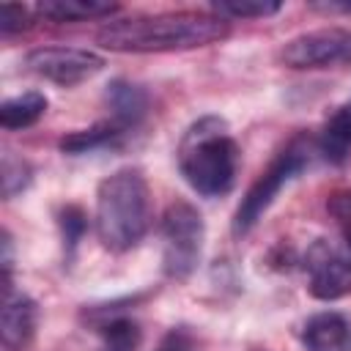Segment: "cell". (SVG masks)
Masks as SVG:
<instances>
[{
    "label": "cell",
    "mask_w": 351,
    "mask_h": 351,
    "mask_svg": "<svg viewBox=\"0 0 351 351\" xmlns=\"http://www.w3.org/2000/svg\"><path fill=\"white\" fill-rule=\"evenodd\" d=\"M230 36V22L214 11H162L112 19L96 41L112 52H184Z\"/></svg>",
    "instance_id": "6da1fadb"
},
{
    "label": "cell",
    "mask_w": 351,
    "mask_h": 351,
    "mask_svg": "<svg viewBox=\"0 0 351 351\" xmlns=\"http://www.w3.org/2000/svg\"><path fill=\"white\" fill-rule=\"evenodd\" d=\"M96 236L110 252H129L151 225V192L137 167H121L96 189Z\"/></svg>",
    "instance_id": "7a4b0ae2"
},
{
    "label": "cell",
    "mask_w": 351,
    "mask_h": 351,
    "mask_svg": "<svg viewBox=\"0 0 351 351\" xmlns=\"http://www.w3.org/2000/svg\"><path fill=\"white\" fill-rule=\"evenodd\" d=\"M178 170L203 197L228 195L239 173V145L219 115L197 118L178 143Z\"/></svg>",
    "instance_id": "3957f363"
},
{
    "label": "cell",
    "mask_w": 351,
    "mask_h": 351,
    "mask_svg": "<svg viewBox=\"0 0 351 351\" xmlns=\"http://www.w3.org/2000/svg\"><path fill=\"white\" fill-rule=\"evenodd\" d=\"M313 159V143L307 137H296L291 140L274 159L271 165L258 176V181L244 192L241 203L236 206V214H233V233L236 236H244L250 233L261 219L263 214L269 211V206L277 200L280 189L293 181Z\"/></svg>",
    "instance_id": "277c9868"
},
{
    "label": "cell",
    "mask_w": 351,
    "mask_h": 351,
    "mask_svg": "<svg viewBox=\"0 0 351 351\" xmlns=\"http://www.w3.org/2000/svg\"><path fill=\"white\" fill-rule=\"evenodd\" d=\"M206 241V222L200 211L186 203L176 200L167 206L162 217V269L170 280H186L200 263Z\"/></svg>",
    "instance_id": "5b68a950"
},
{
    "label": "cell",
    "mask_w": 351,
    "mask_h": 351,
    "mask_svg": "<svg viewBox=\"0 0 351 351\" xmlns=\"http://www.w3.org/2000/svg\"><path fill=\"white\" fill-rule=\"evenodd\" d=\"M282 63L299 71L310 69H351V30L348 27H321L293 36L282 52Z\"/></svg>",
    "instance_id": "8992f818"
},
{
    "label": "cell",
    "mask_w": 351,
    "mask_h": 351,
    "mask_svg": "<svg viewBox=\"0 0 351 351\" xmlns=\"http://www.w3.org/2000/svg\"><path fill=\"white\" fill-rule=\"evenodd\" d=\"M25 69L47 82L71 88L93 80L104 69V58L80 47H38L25 55Z\"/></svg>",
    "instance_id": "52a82bcc"
},
{
    "label": "cell",
    "mask_w": 351,
    "mask_h": 351,
    "mask_svg": "<svg viewBox=\"0 0 351 351\" xmlns=\"http://www.w3.org/2000/svg\"><path fill=\"white\" fill-rule=\"evenodd\" d=\"M307 291L321 302H335L351 293V258L318 239L304 255Z\"/></svg>",
    "instance_id": "ba28073f"
},
{
    "label": "cell",
    "mask_w": 351,
    "mask_h": 351,
    "mask_svg": "<svg viewBox=\"0 0 351 351\" xmlns=\"http://www.w3.org/2000/svg\"><path fill=\"white\" fill-rule=\"evenodd\" d=\"M38 332V304L14 282H3V310H0V343L3 351H30Z\"/></svg>",
    "instance_id": "9c48e42d"
},
{
    "label": "cell",
    "mask_w": 351,
    "mask_h": 351,
    "mask_svg": "<svg viewBox=\"0 0 351 351\" xmlns=\"http://www.w3.org/2000/svg\"><path fill=\"white\" fill-rule=\"evenodd\" d=\"M302 343L307 351H351V326L346 315L324 310L304 321Z\"/></svg>",
    "instance_id": "30bf717a"
},
{
    "label": "cell",
    "mask_w": 351,
    "mask_h": 351,
    "mask_svg": "<svg viewBox=\"0 0 351 351\" xmlns=\"http://www.w3.org/2000/svg\"><path fill=\"white\" fill-rule=\"evenodd\" d=\"M104 104L110 107L112 121H118L123 129H132L148 112V93L129 80H112L104 88Z\"/></svg>",
    "instance_id": "8fae6325"
},
{
    "label": "cell",
    "mask_w": 351,
    "mask_h": 351,
    "mask_svg": "<svg viewBox=\"0 0 351 351\" xmlns=\"http://www.w3.org/2000/svg\"><path fill=\"white\" fill-rule=\"evenodd\" d=\"M38 16L49 22H88L107 19L118 11V3L110 0H41L33 8Z\"/></svg>",
    "instance_id": "7c38bea8"
},
{
    "label": "cell",
    "mask_w": 351,
    "mask_h": 351,
    "mask_svg": "<svg viewBox=\"0 0 351 351\" xmlns=\"http://www.w3.org/2000/svg\"><path fill=\"white\" fill-rule=\"evenodd\" d=\"M129 129H123L118 121H99L88 129H77L71 134H66L60 140V151L63 154H90V151H99V148H112L123 140Z\"/></svg>",
    "instance_id": "4fadbf2b"
},
{
    "label": "cell",
    "mask_w": 351,
    "mask_h": 351,
    "mask_svg": "<svg viewBox=\"0 0 351 351\" xmlns=\"http://www.w3.org/2000/svg\"><path fill=\"white\" fill-rule=\"evenodd\" d=\"M44 112H47V96L41 90H25V93H16L0 104V126L8 132L27 129Z\"/></svg>",
    "instance_id": "5bb4252c"
},
{
    "label": "cell",
    "mask_w": 351,
    "mask_h": 351,
    "mask_svg": "<svg viewBox=\"0 0 351 351\" xmlns=\"http://www.w3.org/2000/svg\"><path fill=\"white\" fill-rule=\"evenodd\" d=\"M318 151L332 162H343L351 154V101L340 104L326 118L318 140Z\"/></svg>",
    "instance_id": "9a60e30c"
},
{
    "label": "cell",
    "mask_w": 351,
    "mask_h": 351,
    "mask_svg": "<svg viewBox=\"0 0 351 351\" xmlns=\"http://www.w3.org/2000/svg\"><path fill=\"white\" fill-rule=\"evenodd\" d=\"M96 332L101 335V351H134L140 346V326L126 315L99 324Z\"/></svg>",
    "instance_id": "2e32d148"
},
{
    "label": "cell",
    "mask_w": 351,
    "mask_h": 351,
    "mask_svg": "<svg viewBox=\"0 0 351 351\" xmlns=\"http://www.w3.org/2000/svg\"><path fill=\"white\" fill-rule=\"evenodd\" d=\"M282 8L280 0H217L211 11L222 19H266Z\"/></svg>",
    "instance_id": "e0dca14e"
},
{
    "label": "cell",
    "mask_w": 351,
    "mask_h": 351,
    "mask_svg": "<svg viewBox=\"0 0 351 351\" xmlns=\"http://www.w3.org/2000/svg\"><path fill=\"white\" fill-rule=\"evenodd\" d=\"M0 181H3V197H16L19 192H25L33 181V170L30 165L16 156L14 151H5L3 154V165H0Z\"/></svg>",
    "instance_id": "ac0fdd59"
},
{
    "label": "cell",
    "mask_w": 351,
    "mask_h": 351,
    "mask_svg": "<svg viewBox=\"0 0 351 351\" xmlns=\"http://www.w3.org/2000/svg\"><path fill=\"white\" fill-rule=\"evenodd\" d=\"M326 211L332 214L346 247L351 250V189H335L326 197Z\"/></svg>",
    "instance_id": "d6986e66"
},
{
    "label": "cell",
    "mask_w": 351,
    "mask_h": 351,
    "mask_svg": "<svg viewBox=\"0 0 351 351\" xmlns=\"http://www.w3.org/2000/svg\"><path fill=\"white\" fill-rule=\"evenodd\" d=\"M60 233H63V244H66V250H69V255L77 250V244H80V239L85 236V230H88V217H85V211L80 208V206H66L63 211H60Z\"/></svg>",
    "instance_id": "ffe728a7"
},
{
    "label": "cell",
    "mask_w": 351,
    "mask_h": 351,
    "mask_svg": "<svg viewBox=\"0 0 351 351\" xmlns=\"http://www.w3.org/2000/svg\"><path fill=\"white\" fill-rule=\"evenodd\" d=\"M30 27V11L19 3H3L0 5V33L14 36Z\"/></svg>",
    "instance_id": "44dd1931"
},
{
    "label": "cell",
    "mask_w": 351,
    "mask_h": 351,
    "mask_svg": "<svg viewBox=\"0 0 351 351\" xmlns=\"http://www.w3.org/2000/svg\"><path fill=\"white\" fill-rule=\"evenodd\" d=\"M3 258H0V266H3V282H11V271H14V239L8 230H3Z\"/></svg>",
    "instance_id": "7402d4cb"
},
{
    "label": "cell",
    "mask_w": 351,
    "mask_h": 351,
    "mask_svg": "<svg viewBox=\"0 0 351 351\" xmlns=\"http://www.w3.org/2000/svg\"><path fill=\"white\" fill-rule=\"evenodd\" d=\"M313 8L326 14H351V0H329V3H313Z\"/></svg>",
    "instance_id": "603a6c76"
},
{
    "label": "cell",
    "mask_w": 351,
    "mask_h": 351,
    "mask_svg": "<svg viewBox=\"0 0 351 351\" xmlns=\"http://www.w3.org/2000/svg\"><path fill=\"white\" fill-rule=\"evenodd\" d=\"M159 351H192V346H189V340H186L181 332H173V335L162 343Z\"/></svg>",
    "instance_id": "cb8c5ba5"
},
{
    "label": "cell",
    "mask_w": 351,
    "mask_h": 351,
    "mask_svg": "<svg viewBox=\"0 0 351 351\" xmlns=\"http://www.w3.org/2000/svg\"><path fill=\"white\" fill-rule=\"evenodd\" d=\"M255 351H263V348H255Z\"/></svg>",
    "instance_id": "d4e9b609"
}]
</instances>
